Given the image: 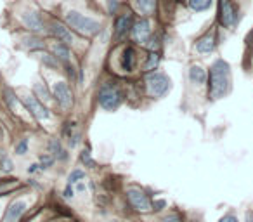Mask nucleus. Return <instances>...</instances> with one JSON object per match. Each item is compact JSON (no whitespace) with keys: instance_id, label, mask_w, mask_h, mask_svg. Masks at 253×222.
Returning <instances> with one entry per match:
<instances>
[{"instance_id":"72a5a7b5","label":"nucleus","mask_w":253,"mask_h":222,"mask_svg":"<svg viewBox=\"0 0 253 222\" xmlns=\"http://www.w3.org/2000/svg\"><path fill=\"white\" fill-rule=\"evenodd\" d=\"M163 207H165V201H163V200L155 201V210H162Z\"/></svg>"},{"instance_id":"20e7f679","label":"nucleus","mask_w":253,"mask_h":222,"mask_svg":"<svg viewBox=\"0 0 253 222\" xmlns=\"http://www.w3.org/2000/svg\"><path fill=\"white\" fill-rule=\"evenodd\" d=\"M146 87L151 97H163L172 87V82L165 73H153L146 78Z\"/></svg>"},{"instance_id":"412c9836","label":"nucleus","mask_w":253,"mask_h":222,"mask_svg":"<svg viewBox=\"0 0 253 222\" xmlns=\"http://www.w3.org/2000/svg\"><path fill=\"white\" fill-rule=\"evenodd\" d=\"M49 149H50V153H52V156L54 158H59V160H66V151L63 149V146H61V142H59V139H50V142H49Z\"/></svg>"},{"instance_id":"2eb2a0df","label":"nucleus","mask_w":253,"mask_h":222,"mask_svg":"<svg viewBox=\"0 0 253 222\" xmlns=\"http://www.w3.org/2000/svg\"><path fill=\"white\" fill-rule=\"evenodd\" d=\"M120 63H122V70L125 71H132L135 66V50L134 47H125L122 52V59H120Z\"/></svg>"},{"instance_id":"473e14b6","label":"nucleus","mask_w":253,"mask_h":222,"mask_svg":"<svg viewBox=\"0 0 253 222\" xmlns=\"http://www.w3.org/2000/svg\"><path fill=\"white\" fill-rule=\"evenodd\" d=\"M35 90H39L40 94H42V97H43V99H49V92H47L45 89H42V87H40L39 84L35 85Z\"/></svg>"},{"instance_id":"f8f14e48","label":"nucleus","mask_w":253,"mask_h":222,"mask_svg":"<svg viewBox=\"0 0 253 222\" xmlns=\"http://www.w3.org/2000/svg\"><path fill=\"white\" fill-rule=\"evenodd\" d=\"M115 37L116 39H123L126 37V33L132 30V16L130 14H123V16H118L115 21Z\"/></svg>"},{"instance_id":"c85d7f7f","label":"nucleus","mask_w":253,"mask_h":222,"mask_svg":"<svg viewBox=\"0 0 253 222\" xmlns=\"http://www.w3.org/2000/svg\"><path fill=\"white\" fill-rule=\"evenodd\" d=\"M162 222H182V219H180L179 214H170V215H167Z\"/></svg>"},{"instance_id":"f3484780","label":"nucleus","mask_w":253,"mask_h":222,"mask_svg":"<svg viewBox=\"0 0 253 222\" xmlns=\"http://www.w3.org/2000/svg\"><path fill=\"white\" fill-rule=\"evenodd\" d=\"M64 135H66L70 148H77L78 142H80V132H78L77 129H75L71 124L66 125V129H64Z\"/></svg>"},{"instance_id":"39448f33","label":"nucleus","mask_w":253,"mask_h":222,"mask_svg":"<svg viewBox=\"0 0 253 222\" xmlns=\"http://www.w3.org/2000/svg\"><path fill=\"white\" fill-rule=\"evenodd\" d=\"M218 18L224 28L232 30L239 19V11L232 0H220V9H218Z\"/></svg>"},{"instance_id":"1a4fd4ad","label":"nucleus","mask_w":253,"mask_h":222,"mask_svg":"<svg viewBox=\"0 0 253 222\" xmlns=\"http://www.w3.org/2000/svg\"><path fill=\"white\" fill-rule=\"evenodd\" d=\"M21 21L30 32H43V21H42V14H40L37 9H32V11H25L21 14Z\"/></svg>"},{"instance_id":"6e6552de","label":"nucleus","mask_w":253,"mask_h":222,"mask_svg":"<svg viewBox=\"0 0 253 222\" xmlns=\"http://www.w3.org/2000/svg\"><path fill=\"white\" fill-rule=\"evenodd\" d=\"M23 102H25L28 111L37 118V120H49L50 118V111L43 106L42 101H39V99L35 97V95H26Z\"/></svg>"},{"instance_id":"c756f323","label":"nucleus","mask_w":253,"mask_h":222,"mask_svg":"<svg viewBox=\"0 0 253 222\" xmlns=\"http://www.w3.org/2000/svg\"><path fill=\"white\" fill-rule=\"evenodd\" d=\"M73 196H75V187L71 186V184H68L66 189H64V198H68V200H70V198H73Z\"/></svg>"},{"instance_id":"f704fd0d","label":"nucleus","mask_w":253,"mask_h":222,"mask_svg":"<svg viewBox=\"0 0 253 222\" xmlns=\"http://www.w3.org/2000/svg\"><path fill=\"white\" fill-rule=\"evenodd\" d=\"M246 42H248V44H252V42H253V30L248 33V39H246Z\"/></svg>"},{"instance_id":"b1692460","label":"nucleus","mask_w":253,"mask_h":222,"mask_svg":"<svg viewBox=\"0 0 253 222\" xmlns=\"http://www.w3.org/2000/svg\"><path fill=\"white\" fill-rule=\"evenodd\" d=\"M80 162H82V163H85L87 167H90V169H94V167H95V162L92 160L90 151H88V149H85V151L80 155Z\"/></svg>"},{"instance_id":"6ab92c4d","label":"nucleus","mask_w":253,"mask_h":222,"mask_svg":"<svg viewBox=\"0 0 253 222\" xmlns=\"http://www.w3.org/2000/svg\"><path fill=\"white\" fill-rule=\"evenodd\" d=\"M52 52L54 56L57 57V59L64 61V63H68L70 61V47H68V44H54L52 45Z\"/></svg>"},{"instance_id":"9d476101","label":"nucleus","mask_w":253,"mask_h":222,"mask_svg":"<svg viewBox=\"0 0 253 222\" xmlns=\"http://www.w3.org/2000/svg\"><path fill=\"white\" fill-rule=\"evenodd\" d=\"M50 33H52L59 42L68 44V45H71V44L75 42V37H73V33H71V30L66 28V26L59 21H52V25H50Z\"/></svg>"},{"instance_id":"dca6fc26","label":"nucleus","mask_w":253,"mask_h":222,"mask_svg":"<svg viewBox=\"0 0 253 222\" xmlns=\"http://www.w3.org/2000/svg\"><path fill=\"white\" fill-rule=\"evenodd\" d=\"M207 78H208L207 71H205L201 66H198V64H193V66L189 68V80H191V84L203 85L205 82H207Z\"/></svg>"},{"instance_id":"4be33fe9","label":"nucleus","mask_w":253,"mask_h":222,"mask_svg":"<svg viewBox=\"0 0 253 222\" xmlns=\"http://www.w3.org/2000/svg\"><path fill=\"white\" fill-rule=\"evenodd\" d=\"M158 64H160V56L155 52V50H153V52L148 56V63L144 64V70H146V71L156 70V68H158Z\"/></svg>"},{"instance_id":"c9c22d12","label":"nucleus","mask_w":253,"mask_h":222,"mask_svg":"<svg viewBox=\"0 0 253 222\" xmlns=\"http://www.w3.org/2000/svg\"><path fill=\"white\" fill-rule=\"evenodd\" d=\"M246 222H253V215L252 214L246 215Z\"/></svg>"},{"instance_id":"2f4dec72","label":"nucleus","mask_w":253,"mask_h":222,"mask_svg":"<svg viewBox=\"0 0 253 222\" xmlns=\"http://www.w3.org/2000/svg\"><path fill=\"white\" fill-rule=\"evenodd\" d=\"M220 222H239V221L234 217V215H231V214H229V215H224V217L220 219Z\"/></svg>"},{"instance_id":"e433bc0d","label":"nucleus","mask_w":253,"mask_h":222,"mask_svg":"<svg viewBox=\"0 0 253 222\" xmlns=\"http://www.w3.org/2000/svg\"><path fill=\"white\" fill-rule=\"evenodd\" d=\"M191 222H198V221H191Z\"/></svg>"},{"instance_id":"a211bd4d","label":"nucleus","mask_w":253,"mask_h":222,"mask_svg":"<svg viewBox=\"0 0 253 222\" xmlns=\"http://www.w3.org/2000/svg\"><path fill=\"white\" fill-rule=\"evenodd\" d=\"M134 5L141 14H151L156 7V0H134Z\"/></svg>"},{"instance_id":"ddd939ff","label":"nucleus","mask_w":253,"mask_h":222,"mask_svg":"<svg viewBox=\"0 0 253 222\" xmlns=\"http://www.w3.org/2000/svg\"><path fill=\"white\" fill-rule=\"evenodd\" d=\"M215 47H217V39H215L213 33H207V35H203L201 39L196 40V50L200 54L213 52Z\"/></svg>"},{"instance_id":"f257e3e1","label":"nucleus","mask_w":253,"mask_h":222,"mask_svg":"<svg viewBox=\"0 0 253 222\" xmlns=\"http://www.w3.org/2000/svg\"><path fill=\"white\" fill-rule=\"evenodd\" d=\"M231 90V66L227 61L217 59L210 66V87H208V95L213 101L224 97Z\"/></svg>"},{"instance_id":"9b49d317","label":"nucleus","mask_w":253,"mask_h":222,"mask_svg":"<svg viewBox=\"0 0 253 222\" xmlns=\"http://www.w3.org/2000/svg\"><path fill=\"white\" fill-rule=\"evenodd\" d=\"M132 33H134V39L141 44H146L151 37V23L148 19H141L132 26Z\"/></svg>"},{"instance_id":"0eeeda50","label":"nucleus","mask_w":253,"mask_h":222,"mask_svg":"<svg viewBox=\"0 0 253 222\" xmlns=\"http://www.w3.org/2000/svg\"><path fill=\"white\" fill-rule=\"evenodd\" d=\"M52 94H54V97H56L57 104H59L64 111H68V109L73 106V94H71L66 82H56L52 87Z\"/></svg>"},{"instance_id":"a878e982","label":"nucleus","mask_w":253,"mask_h":222,"mask_svg":"<svg viewBox=\"0 0 253 222\" xmlns=\"http://www.w3.org/2000/svg\"><path fill=\"white\" fill-rule=\"evenodd\" d=\"M42 61H43V64H47L49 68H56L57 66V57L56 56H50V54H43Z\"/></svg>"},{"instance_id":"7ed1b4c3","label":"nucleus","mask_w":253,"mask_h":222,"mask_svg":"<svg viewBox=\"0 0 253 222\" xmlns=\"http://www.w3.org/2000/svg\"><path fill=\"white\" fill-rule=\"evenodd\" d=\"M99 104L101 108H104L106 111H116L120 108L123 101V95H122V90L118 89V85L111 84H102V87L99 89Z\"/></svg>"},{"instance_id":"bb28decb","label":"nucleus","mask_w":253,"mask_h":222,"mask_svg":"<svg viewBox=\"0 0 253 222\" xmlns=\"http://www.w3.org/2000/svg\"><path fill=\"white\" fill-rule=\"evenodd\" d=\"M54 163V156H50V155H43V156H40V169H49L50 165Z\"/></svg>"},{"instance_id":"f03ea898","label":"nucleus","mask_w":253,"mask_h":222,"mask_svg":"<svg viewBox=\"0 0 253 222\" xmlns=\"http://www.w3.org/2000/svg\"><path fill=\"white\" fill-rule=\"evenodd\" d=\"M66 23L71 30L75 32L82 33V35H87V37H92V35H97L101 32V23L94 18H88V16L82 14L78 11H68L66 14Z\"/></svg>"},{"instance_id":"aec40b11","label":"nucleus","mask_w":253,"mask_h":222,"mask_svg":"<svg viewBox=\"0 0 253 222\" xmlns=\"http://www.w3.org/2000/svg\"><path fill=\"white\" fill-rule=\"evenodd\" d=\"M213 0H187V5L193 12H205L211 7Z\"/></svg>"},{"instance_id":"5701e85b","label":"nucleus","mask_w":253,"mask_h":222,"mask_svg":"<svg viewBox=\"0 0 253 222\" xmlns=\"http://www.w3.org/2000/svg\"><path fill=\"white\" fill-rule=\"evenodd\" d=\"M85 179V174L82 172V170H73V172L70 174V177H68V184H71V186H75V184H78L80 180Z\"/></svg>"},{"instance_id":"4468645a","label":"nucleus","mask_w":253,"mask_h":222,"mask_svg":"<svg viewBox=\"0 0 253 222\" xmlns=\"http://www.w3.org/2000/svg\"><path fill=\"white\" fill-rule=\"evenodd\" d=\"M26 210V203L23 200H18L14 203H11V207L5 212V221L7 222H18L21 219V215L25 214Z\"/></svg>"},{"instance_id":"423d86ee","label":"nucleus","mask_w":253,"mask_h":222,"mask_svg":"<svg viewBox=\"0 0 253 222\" xmlns=\"http://www.w3.org/2000/svg\"><path fill=\"white\" fill-rule=\"evenodd\" d=\"M126 200L130 201V205L135 210L142 212V214H148V212L153 210L151 200H149L148 194L139 189V187H128V189H126Z\"/></svg>"},{"instance_id":"cd10ccee","label":"nucleus","mask_w":253,"mask_h":222,"mask_svg":"<svg viewBox=\"0 0 253 222\" xmlns=\"http://www.w3.org/2000/svg\"><path fill=\"white\" fill-rule=\"evenodd\" d=\"M108 11L111 14H116V11H118V0H108Z\"/></svg>"},{"instance_id":"393cba45","label":"nucleus","mask_w":253,"mask_h":222,"mask_svg":"<svg viewBox=\"0 0 253 222\" xmlns=\"http://www.w3.org/2000/svg\"><path fill=\"white\" fill-rule=\"evenodd\" d=\"M14 151H16V155H25V153L28 151V139H21V141L16 144Z\"/></svg>"},{"instance_id":"7c9ffc66","label":"nucleus","mask_w":253,"mask_h":222,"mask_svg":"<svg viewBox=\"0 0 253 222\" xmlns=\"http://www.w3.org/2000/svg\"><path fill=\"white\" fill-rule=\"evenodd\" d=\"M158 45H160V44H158V39H151V40H148V47H149V49H151V50H156V49H158Z\"/></svg>"}]
</instances>
